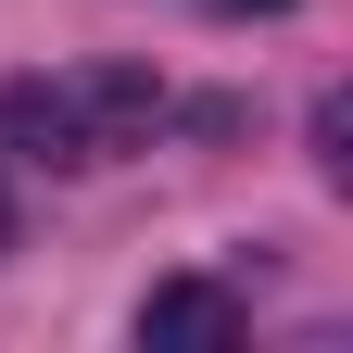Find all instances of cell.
Wrapping results in <instances>:
<instances>
[{
  "label": "cell",
  "mask_w": 353,
  "mask_h": 353,
  "mask_svg": "<svg viewBox=\"0 0 353 353\" xmlns=\"http://www.w3.org/2000/svg\"><path fill=\"white\" fill-rule=\"evenodd\" d=\"M164 126V76L152 63H51L0 88V139L38 164H114Z\"/></svg>",
  "instance_id": "obj_1"
},
{
  "label": "cell",
  "mask_w": 353,
  "mask_h": 353,
  "mask_svg": "<svg viewBox=\"0 0 353 353\" xmlns=\"http://www.w3.org/2000/svg\"><path fill=\"white\" fill-rule=\"evenodd\" d=\"M139 341L152 353H228L240 341V290H214V278H164L139 303Z\"/></svg>",
  "instance_id": "obj_2"
},
{
  "label": "cell",
  "mask_w": 353,
  "mask_h": 353,
  "mask_svg": "<svg viewBox=\"0 0 353 353\" xmlns=\"http://www.w3.org/2000/svg\"><path fill=\"white\" fill-rule=\"evenodd\" d=\"M214 13H290V0H214Z\"/></svg>",
  "instance_id": "obj_3"
},
{
  "label": "cell",
  "mask_w": 353,
  "mask_h": 353,
  "mask_svg": "<svg viewBox=\"0 0 353 353\" xmlns=\"http://www.w3.org/2000/svg\"><path fill=\"white\" fill-rule=\"evenodd\" d=\"M0 240H13V176H0Z\"/></svg>",
  "instance_id": "obj_4"
}]
</instances>
